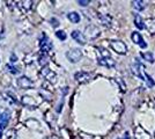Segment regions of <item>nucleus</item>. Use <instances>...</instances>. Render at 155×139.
I'll return each mask as SVG.
<instances>
[{
	"label": "nucleus",
	"instance_id": "nucleus-24",
	"mask_svg": "<svg viewBox=\"0 0 155 139\" xmlns=\"http://www.w3.org/2000/svg\"><path fill=\"white\" fill-rule=\"evenodd\" d=\"M7 70L9 71V73H12V74H18L20 72L19 70L16 68L15 66H11V65H7Z\"/></svg>",
	"mask_w": 155,
	"mask_h": 139
},
{
	"label": "nucleus",
	"instance_id": "nucleus-5",
	"mask_svg": "<svg viewBox=\"0 0 155 139\" xmlns=\"http://www.w3.org/2000/svg\"><path fill=\"white\" fill-rule=\"evenodd\" d=\"M39 48H41V51L43 52V55H46L49 51H51V49H52L51 40L44 35V36H43V40L41 41V43H39Z\"/></svg>",
	"mask_w": 155,
	"mask_h": 139
},
{
	"label": "nucleus",
	"instance_id": "nucleus-8",
	"mask_svg": "<svg viewBox=\"0 0 155 139\" xmlns=\"http://www.w3.org/2000/svg\"><path fill=\"white\" fill-rule=\"evenodd\" d=\"M18 86L20 88H22V89H29V88H31L34 86V82L28 77L22 75V77H20L19 79H18Z\"/></svg>",
	"mask_w": 155,
	"mask_h": 139
},
{
	"label": "nucleus",
	"instance_id": "nucleus-10",
	"mask_svg": "<svg viewBox=\"0 0 155 139\" xmlns=\"http://www.w3.org/2000/svg\"><path fill=\"white\" fill-rule=\"evenodd\" d=\"M131 38H132V41H133V43L138 44V45L140 46V48H142V49H146V48H147V43L143 41L142 36L140 35V33L133 31L132 35H131Z\"/></svg>",
	"mask_w": 155,
	"mask_h": 139
},
{
	"label": "nucleus",
	"instance_id": "nucleus-6",
	"mask_svg": "<svg viewBox=\"0 0 155 139\" xmlns=\"http://www.w3.org/2000/svg\"><path fill=\"white\" fill-rule=\"evenodd\" d=\"M100 29L97 28L96 26H94V25H89L88 27H86V36L88 37V38H91V40H94V38H96L100 36Z\"/></svg>",
	"mask_w": 155,
	"mask_h": 139
},
{
	"label": "nucleus",
	"instance_id": "nucleus-21",
	"mask_svg": "<svg viewBox=\"0 0 155 139\" xmlns=\"http://www.w3.org/2000/svg\"><path fill=\"white\" fill-rule=\"evenodd\" d=\"M56 36H57L60 41H65L66 37H67V35H66V33H65L64 30H57V31H56Z\"/></svg>",
	"mask_w": 155,
	"mask_h": 139
},
{
	"label": "nucleus",
	"instance_id": "nucleus-23",
	"mask_svg": "<svg viewBox=\"0 0 155 139\" xmlns=\"http://www.w3.org/2000/svg\"><path fill=\"white\" fill-rule=\"evenodd\" d=\"M38 63H39V65H41V66H45L46 64L49 63V58H48V56H46V55H43V56L39 58Z\"/></svg>",
	"mask_w": 155,
	"mask_h": 139
},
{
	"label": "nucleus",
	"instance_id": "nucleus-11",
	"mask_svg": "<svg viewBox=\"0 0 155 139\" xmlns=\"http://www.w3.org/2000/svg\"><path fill=\"white\" fill-rule=\"evenodd\" d=\"M9 113L8 111H4V113H0V130H4L6 129L8 123H9Z\"/></svg>",
	"mask_w": 155,
	"mask_h": 139
},
{
	"label": "nucleus",
	"instance_id": "nucleus-17",
	"mask_svg": "<svg viewBox=\"0 0 155 139\" xmlns=\"http://www.w3.org/2000/svg\"><path fill=\"white\" fill-rule=\"evenodd\" d=\"M134 25L138 29H143L145 28V23H143V20H142V18L139 15V14H136L134 15Z\"/></svg>",
	"mask_w": 155,
	"mask_h": 139
},
{
	"label": "nucleus",
	"instance_id": "nucleus-32",
	"mask_svg": "<svg viewBox=\"0 0 155 139\" xmlns=\"http://www.w3.org/2000/svg\"><path fill=\"white\" fill-rule=\"evenodd\" d=\"M154 137H155V131H154Z\"/></svg>",
	"mask_w": 155,
	"mask_h": 139
},
{
	"label": "nucleus",
	"instance_id": "nucleus-3",
	"mask_svg": "<svg viewBox=\"0 0 155 139\" xmlns=\"http://www.w3.org/2000/svg\"><path fill=\"white\" fill-rule=\"evenodd\" d=\"M66 57L71 63H78L82 58V52L79 49H71L70 51L66 52Z\"/></svg>",
	"mask_w": 155,
	"mask_h": 139
},
{
	"label": "nucleus",
	"instance_id": "nucleus-29",
	"mask_svg": "<svg viewBox=\"0 0 155 139\" xmlns=\"http://www.w3.org/2000/svg\"><path fill=\"white\" fill-rule=\"evenodd\" d=\"M11 61H12V63H15V61H16V57H15V55H13V56L11 57Z\"/></svg>",
	"mask_w": 155,
	"mask_h": 139
},
{
	"label": "nucleus",
	"instance_id": "nucleus-25",
	"mask_svg": "<svg viewBox=\"0 0 155 139\" xmlns=\"http://www.w3.org/2000/svg\"><path fill=\"white\" fill-rule=\"evenodd\" d=\"M101 55H102V58H108V57H111L109 51H107V50H104V49H101Z\"/></svg>",
	"mask_w": 155,
	"mask_h": 139
},
{
	"label": "nucleus",
	"instance_id": "nucleus-30",
	"mask_svg": "<svg viewBox=\"0 0 155 139\" xmlns=\"http://www.w3.org/2000/svg\"><path fill=\"white\" fill-rule=\"evenodd\" d=\"M152 103H153V107H154V109H155V99L152 100Z\"/></svg>",
	"mask_w": 155,
	"mask_h": 139
},
{
	"label": "nucleus",
	"instance_id": "nucleus-20",
	"mask_svg": "<svg viewBox=\"0 0 155 139\" xmlns=\"http://www.w3.org/2000/svg\"><path fill=\"white\" fill-rule=\"evenodd\" d=\"M4 139H16V131L14 129L8 130L6 134L4 136Z\"/></svg>",
	"mask_w": 155,
	"mask_h": 139
},
{
	"label": "nucleus",
	"instance_id": "nucleus-14",
	"mask_svg": "<svg viewBox=\"0 0 155 139\" xmlns=\"http://www.w3.org/2000/svg\"><path fill=\"white\" fill-rule=\"evenodd\" d=\"M98 64L102 65V66L109 67V68H111V67H114L116 65L115 60L112 59L111 57H108V58H102V57H101V58L98 59Z\"/></svg>",
	"mask_w": 155,
	"mask_h": 139
},
{
	"label": "nucleus",
	"instance_id": "nucleus-18",
	"mask_svg": "<svg viewBox=\"0 0 155 139\" xmlns=\"http://www.w3.org/2000/svg\"><path fill=\"white\" fill-rule=\"evenodd\" d=\"M79 137L81 139H103L102 136H96V134H91V133L86 132H80L79 133Z\"/></svg>",
	"mask_w": 155,
	"mask_h": 139
},
{
	"label": "nucleus",
	"instance_id": "nucleus-16",
	"mask_svg": "<svg viewBox=\"0 0 155 139\" xmlns=\"http://www.w3.org/2000/svg\"><path fill=\"white\" fill-rule=\"evenodd\" d=\"M132 4H133V8H134L136 11H138V12L143 11L145 7H146V2L142 1V0H136V1H133Z\"/></svg>",
	"mask_w": 155,
	"mask_h": 139
},
{
	"label": "nucleus",
	"instance_id": "nucleus-26",
	"mask_svg": "<svg viewBox=\"0 0 155 139\" xmlns=\"http://www.w3.org/2000/svg\"><path fill=\"white\" fill-rule=\"evenodd\" d=\"M78 4L81 5V6H87V5L89 4V1H88V0H79Z\"/></svg>",
	"mask_w": 155,
	"mask_h": 139
},
{
	"label": "nucleus",
	"instance_id": "nucleus-1",
	"mask_svg": "<svg viewBox=\"0 0 155 139\" xmlns=\"http://www.w3.org/2000/svg\"><path fill=\"white\" fill-rule=\"evenodd\" d=\"M131 71L132 73L137 75L138 78H140L141 80H143L146 84H147V86L149 88H152V87L155 86V81L152 78H150V75H148L147 73L145 72V68H143V65L140 64L139 61H137V59H134V61L131 64Z\"/></svg>",
	"mask_w": 155,
	"mask_h": 139
},
{
	"label": "nucleus",
	"instance_id": "nucleus-27",
	"mask_svg": "<svg viewBox=\"0 0 155 139\" xmlns=\"http://www.w3.org/2000/svg\"><path fill=\"white\" fill-rule=\"evenodd\" d=\"M51 22H52V27H57L59 25V22L57 19H54V18H52L51 19Z\"/></svg>",
	"mask_w": 155,
	"mask_h": 139
},
{
	"label": "nucleus",
	"instance_id": "nucleus-2",
	"mask_svg": "<svg viewBox=\"0 0 155 139\" xmlns=\"http://www.w3.org/2000/svg\"><path fill=\"white\" fill-rule=\"evenodd\" d=\"M110 46L114 49V51H116L118 55H126L127 53V46L123 41H111Z\"/></svg>",
	"mask_w": 155,
	"mask_h": 139
},
{
	"label": "nucleus",
	"instance_id": "nucleus-12",
	"mask_svg": "<svg viewBox=\"0 0 155 139\" xmlns=\"http://www.w3.org/2000/svg\"><path fill=\"white\" fill-rule=\"evenodd\" d=\"M72 38L73 40H75L79 43V44H86V37H84V35L81 31H79V30H73L71 34Z\"/></svg>",
	"mask_w": 155,
	"mask_h": 139
},
{
	"label": "nucleus",
	"instance_id": "nucleus-31",
	"mask_svg": "<svg viewBox=\"0 0 155 139\" xmlns=\"http://www.w3.org/2000/svg\"><path fill=\"white\" fill-rule=\"evenodd\" d=\"M44 139H51V138H50V137H48V138H44Z\"/></svg>",
	"mask_w": 155,
	"mask_h": 139
},
{
	"label": "nucleus",
	"instance_id": "nucleus-13",
	"mask_svg": "<svg viewBox=\"0 0 155 139\" xmlns=\"http://www.w3.org/2000/svg\"><path fill=\"white\" fill-rule=\"evenodd\" d=\"M143 23H145V28L148 30V33L155 34V18L146 19L143 20Z\"/></svg>",
	"mask_w": 155,
	"mask_h": 139
},
{
	"label": "nucleus",
	"instance_id": "nucleus-19",
	"mask_svg": "<svg viewBox=\"0 0 155 139\" xmlns=\"http://www.w3.org/2000/svg\"><path fill=\"white\" fill-rule=\"evenodd\" d=\"M141 57L145 60H147L148 63H154V56L150 51H146V52H141Z\"/></svg>",
	"mask_w": 155,
	"mask_h": 139
},
{
	"label": "nucleus",
	"instance_id": "nucleus-28",
	"mask_svg": "<svg viewBox=\"0 0 155 139\" xmlns=\"http://www.w3.org/2000/svg\"><path fill=\"white\" fill-rule=\"evenodd\" d=\"M122 139H130V134H129V132H125L124 133V137Z\"/></svg>",
	"mask_w": 155,
	"mask_h": 139
},
{
	"label": "nucleus",
	"instance_id": "nucleus-15",
	"mask_svg": "<svg viewBox=\"0 0 155 139\" xmlns=\"http://www.w3.org/2000/svg\"><path fill=\"white\" fill-rule=\"evenodd\" d=\"M67 19L71 21L72 23H79L80 22V14L77 12H70L67 14Z\"/></svg>",
	"mask_w": 155,
	"mask_h": 139
},
{
	"label": "nucleus",
	"instance_id": "nucleus-22",
	"mask_svg": "<svg viewBox=\"0 0 155 139\" xmlns=\"http://www.w3.org/2000/svg\"><path fill=\"white\" fill-rule=\"evenodd\" d=\"M100 19H101V21H102V23L103 25H105V26H109L110 22H111V18L110 16H108V15H100Z\"/></svg>",
	"mask_w": 155,
	"mask_h": 139
},
{
	"label": "nucleus",
	"instance_id": "nucleus-7",
	"mask_svg": "<svg viewBox=\"0 0 155 139\" xmlns=\"http://www.w3.org/2000/svg\"><path fill=\"white\" fill-rule=\"evenodd\" d=\"M74 79L79 84H84L87 81H89L91 79V74L88 72H84V71H80L74 74Z\"/></svg>",
	"mask_w": 155,
	"mask_h": 139
},
{
	"label": "nucleus",
	"instance_id": "nucleus-9",
	"mask_svg": "<svg viewBox=\"0 0 155 139\" xmlns=\"http://www.w3.org/2000/svg\"><path fill=\"white\" fill-rule=\"evenodd\" d=\"M41 74L46 79V81H51V84H54L56 82V79H57V75H56V73L51 71L50 68H48V67H44L42 71H41Z\"/></svg>",
	"mask_w": 155,
	"mask_h": 139
},
{
	"label": "nucleus",
	"instance_id": "nucleus-4",
	"mask_svg": "<svg viewBox=\"0 0 155 139\" xmlns=\"http://www.w3.org/2000/svg\"><path fill=\"white\" fill-rule=\"evenodd\" d=\"M133 131H134V138L136 139H152L148 131L145 130L141 125L134 126Z\"/></svg>",
	"mask_w": 155,
	"mask_h": 139
}]
</instances>
